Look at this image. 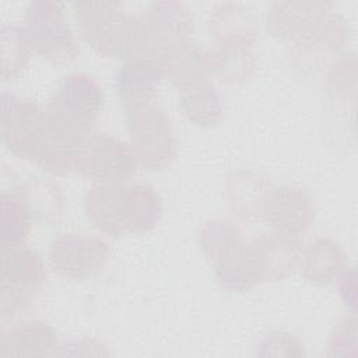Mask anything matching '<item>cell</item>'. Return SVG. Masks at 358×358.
<instances>
[{"label": "cell", "instance_id": "1", "mask_svg": "<svg viewBox=\"0 0 358 358\" xmlns=\"http://www.w3.org/2000/svg\"><path fill=\"white\" fill-rule=\"evenodd\" d=\"M197 242L224 288L243 292L260 282L252 245L243 239L239 227L232 221H206L197 231Z\"/></svg>", "mask_w": 358, "mask_h": 358}, {"label": "cell", "instance_id": "2", "mask_svg": "<svg viewBox=\"0 0 358 358\" xmlns=\"http://www.w3.org/2000/svg\"><path fill=\"white\" fill-rule=\"evenodd\" d=\"M74 8L78 31L91 48L109 57L131 59L137 15L127 14L119 1H78Z\"/></svg>", "mask_w": 358, "mask_h": 358}, {"label": "cell", "instance_id": "3", "mask_svg": "<svg viewBox=\"0 0 358 358\" xmlns=\"http://www.w3.org/2000/svg\"><path fill=\"white\" fill-rule=\"evenodd\" d=\"M138 43L134 59L158 62L190 42L193 21L182 1H155L138 15ZM133 60V59H131Z\"/></svg>", "mask_w": 358, "mask_h": 358}, {"label": "cell", "instance_id": "4", "mask_svg": "<svg viewBox=\"0 0 358 358\" xmlns=\"http://www.w3.org/2000/svg\"><path fill=\"white\" fill-rule=\"evenodd\" d=\"M130 145L138 165L162 169L176 155V137L166 113L155 101L124 108Z\"/></svg>", "mask_w": 358, "mask_h": 358}, {"label": "cell", "instance_id": "5", "mask_svg": "<svg viewBox=\"0 0 358 358\" xmlns=\"http://www.w3.org/2000/svg\"><path fill=\"white\" fill-rule=\"evenodd\" d=\"M22 27L34 52L50 63L64 66L77 59L78 42L66 21L62 3L53 0L31 1Z\"/></svg>", "mask_w": 358, "mask_h": 358}, {"label": "cell", "instance_id": "6", "mask_svg": "<svg viewBox=\"0 0 358 358\" xmlns=\"http://www.w3.org/2000/svg\"><path fill=\"white\" fill-rule=\"evenodd\" d=\"M46 277L42 257L25 243L1 246L0 252V302L1 316L22 313L35 291Z\"/></svg>", "mask_w": 358, "mask_h": 358}, {"label": "cell", "instance_id": "7", "mask_svg": "<svg viewBox=\"0 0 358 358\" xmlns=\"http://www.w3.org/2000/svg\"><path fill=\"white\" fill-rule=\"evenodd\" d=\"M103 92L99 83L87 73L63 77L49 99L48 112L64 126L90 134L101 112Z\"/></svg>", "mask_w": 358, "mask_h": 358}, {"label": "cell", "instance_id": "8", "mask_svg": "<svg viewBox=\"0 0 358 358\" xmlns=\"http://www.w3.org/2000/svg\"><path fill=\"white\" fill-rule=\"evenodd\" d=\"M348 39V22L343 15L329 10L291 42L292 66L302 74H312L333 60Z\"/></svg>", "mask_w": 358, "mask_h": 358}, {"label": "cell", "instance_id": "9", "mask_svg": "<svg viewBox=\"0 0 358 358\" xmlns=\"http://www.w3.org/2000/svg\"><path fill=\"white\" fill-rule=\"evenodd\" d=\"M48 119V109H42L35 101L10 92L1 94V138L15 157L34 159Z\"/></svg>", "mask_w": 358, "mask_h": 358}, {"label": "cell", "instance_id": "10", "mask_svg": "<svg viewBox=\"0 0 358 358\" xmlns=\"http://www.w3.org/2000/svg\"><path fill=\"white\" fill-rule=\"evenodd\" d=\"M108 242L96 235L62 234L49 245V260L55 271L73 281L94 278L109 260Z\"/></svg>", "mask_w": 358, "mask_h": 358}, {"label": "cell", "instance_id": "11", "mask_svg": "<svg viewBox=\"0 0 358 358\" xmlns=\"http://www.w3.org/2000/svg\"><path fill=\"white\" fill-rule=\"evenodd\" d=\"M136 154L127 143L105 133H90L85 141L81 175L96 183H126L137 171Z\"/></svg>", "mask_w": 358, "mask_h": 358}, {"label": "cell", "instance_id": "12", "mask_svg": "<svg viewBox=\"0 0 358 358\" xmlns=\"http://www.w3.org/2000/svg\"><path fill=\"white\" fill-rule=\"evenodd\" d=\"M87 136L88 134L64 126L49 113L43 137L32 161H35L43 171L52 173H80Z\"/></svg>", "mask_w": 358, "mask_h": 358}, {"label": "cell", "instance_id": "13", "mask_svg": "<svg viewBox=\"0 0 358 358\" xmlns=\"http://www.w3.org/2000/svg\"><path fill=\"white\" fill-rule=\"evenodd\" d=\"M315 220V206L310 196L295 186L271 187L266 203L263 221L274 231L299 236Z\"/></svg>", "mask_w": 358, "mask_h": 358}, {"label": "cell", "instance_id": "14", "mask_svg": "<svg viewBox=\"0 0 358 358\" xmlns=\"http://www.w3.org/2000/svg\"><path fill=\"white\" fill-rule=\"evenodd\" d=\"M208 28L218 48L250 49L259 36V21L253 10L236 1L217 3Z\"/></svg>", "mask_w": 358, "mask_h": 358}, {"label": "cell", "instance_id": "15", "mask_svg": "<svg viewBox=\"0 0 358 358\" xmlns=\"http://www.w3.org/2000/svg\"><path fill=\"white\" fill-rule=\"evenodd\" d=\"M257 277L278 281L289 275L299 263L302 242L299 236L274 231L250 242Z\"/></svg>", "mask_w": 358, "mask_h": 358}, {"label": "cell", "instance_id": "16", "mask_svg": "<svg viewBox=\"0 0 358 358\" xmlns=\"http://www.w3.org/2000/svg\"><path fill=\"white\" fill-rule=\"evenodd\" d=\"M271 187L264 175L239 168L227 176L224 196L234 215L246 222H256L263 221L264 203Z\"/></svg>", "mask_w": 358, "mask_h": 358}, {"label": "cell", "instance_id": "17", "mask_svg": "<svg viewBox=\"0 0 358 358\" xmlns=\"http://www.w3.org/2000/svg\"><path fill=\"white\" fill-rule=\"evenodd\" d=\"M126 183H96L84 199V210L88 220L102 232L110 236L126 234L124 199Z\"/></svg>", "mask_w": 358, "mask_h": 358}, {"label": "cell", "instance_id": "18", "mask_svg": "<svg viewBox=\"0 0 358 358\" xmlns=\"http://www.w3.org/2000/svg\"><path fill=\"white\" fill-rule=\"evenodd\" d=\"M329 10H333L329 1H274L267 10V31L278 39L294 42Z\"/></svg>", "mask_w": 358, "mask_h": 358}, {"label": "cell", "instance_id": "19", "mask_svg": "<svg viewBox=\"0 0 358 358\" xmlns=\"http://www.w3.org/2000/svg\"><path fill=\"white\" fill-rule=\"evenodd\" d=\"M164 77V69L158 62L126 60L116 74V90L123 108L155 101L157 88Z\"/></svg>", "mask_w": 358, "mask_h": 358}, {"label": "cell", "instance_id": "20", "mask_svg": "<svg viewBox=\"0 0 358 358\" xmlns=\"http://www.w3.org/2000/svg\"><path fill=\"white\" fill-rule=\"evenodd\" d=\"M59 340L55 329L45 322H29L3 329L0 357L57 355Z\"/></svg>", "mask_w": 358, "mask_h": 358}, {"label": "cell", "instance_id": "21", "mask_svg": "<svg viewBox=\"0 0 358 358\" xmlns=\"http://www.w3.org/2000/svg\"><path fill=\"white\" fill-rule=\"evenodd\" d=\"M302 277L315 285H327L338 278L345 266V253L331 238H316L302 248L299 263Z\"/></svg>", "mask_w": 358, "mask_h": 358}, {"label": "cell", "instance_id": "22", "mask_svg": "<svg viewBox=\"0 0 358 358\" xmlns=\"http://www.w3.org/2000/svg\"><path fill=\"white\" fill-rule=\"evenodd\" d=\"M162 200L157 190L145 183L127 185L124 199L126 234L151 231L161 220Z\"/></svg>", "mask_w": 358, "mask_h": 358}, {"label": "cell", "instance_id": "23", "mask_svg": "<svg viewBox=\"0 0 358 358\" xmlns=\"http://www.w3.org/2000/svg\"><path fill=\"white\" fill-rule=\"evenodd\" d=\"M179 106L192 123L201 127L215 126L224 113L221 95L208 80L179 88Z\"/></svg>", "mask_w": 358, "mask_h": 358}, {"label": "cell", "instance_id": "24", "mask_svg": "<svg viewBox=\"0 0 358 358\" xmlns=\"http://www.w3.org/2000/svg\"><path fill=\"white\" fill-rule=\"evenodd\" d=\"M31 213L18 186L0 193V245H22L31 232Z\"/></svg>", "mask_w": 358, "mask_h": 358}, {"label": "cell", "instance_id": "25", "mask_svg": "<svg viewBox=\"0 0 358 358\" xmlns=\"http://www.w3.org/2000/svg\"><path fill=\"white\" fill-rule=\"evenodd\" d=\"M20 190L28 204L32 220L48 225L60 221L64 211V196L55 182L35 176L21 183Z\"/></svg>", "mask_w": 358, "mask_h": 358}, {"label": "cell", "instance_id": "26", "mask_svg": "<svg viewBox=\"0 0 358 358\" xmlns=\"http://www.w3.org/2000/svg\"><path fill=\"white\" fill-rule=\"evenodd\" d=\"M165 77L178 88L207 80V50L192 41L168 55L161 63Z\"/></svg>", "mask_w": 358, "mask_h": 358}, {"label": "cell", "instance_id": "27", "mask_svg": "<svg viewBox=\"0 0 358 358\" xmlns=\"http://www.w3.org/2000/svg\"><path fill=\"white\" fill-rule=\"evenodd\" d=\"M208 74L225 83H243L256 70V57L250 49L217 48L207 50Z\"/></svg>", "mask_w": 358, "mask_h": 358}, {"label": "cell", "instance_id": "28", "mask_svg": "<svg viewBox=\"0 0 358 358\" xmlns=\"http://www.w3.org/2000/svg\"><path fill=\"white\" fill-rule=\"evenodd\" d=\"M34 52L24 27H1V78L10 80L17 77L27 66Z\"/></svg>", "mask_w": 358, "mask_h": 358}, {"label": "cell", "instance_id": "29", "mask_svg": "<svg viewBox=\"0 0 358 358\" xmlns=\"http://www.w3.org/2000/svg\"><path fill=\"white\" fill-rule=\"evenodd\" d=\"M257 354L262 357H299L303 355V343L292 333L274 331L264 337Z\"/></svg>", "mask_w": 358, "mask_h": 358}, {"label": "cell", "instance_id": "30", "mask_svg": "<svg viewBox=\"0 0 358 358\" xmlns=\"http://www.w3.org/2000/svg\"><path fill=\"white\" fill-rule=\"evenodd\" d=\"M357 347V320L355 315L352 313L348 317L341 319L337 326L334 327V331L330 337L329 350L330 355H345L350 354L348 348L355 352Z\"/></svg>", "mask_w": 358, "mask_h": 358}, {"label": "cell", "instance_id": "31", "mask_svg": "<svg viewBox=\"0 0 358 358\" xmlns=\"http://www.w3.org/2000/svg\"><path fill=\"white\" fill-rule=\"evenodd\" d=\"M102 344L94 340H78L70 341L60 345L57 355H108V351H103Z\"/></svg>", "mask_w": 358, "mask_h": 358}, {"label": "cell", "instance_id": "32", "mask_svg": "<svg viewBox=\"0 0 358 358\" xmlns=\"http://www.w3.org/2000/svg\"><path fill=\"white\" fill-rule=\"evenodd\" d=\"M338 289L341 298L345 301V303H350L352 308L355 306V298H357V284H355V271L354 268L347 270V267L343 270V273L338 275Z\"/></svg>", "mask_w": 358, "mask_h": 358}]
</instances>
